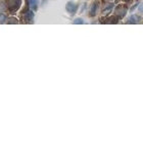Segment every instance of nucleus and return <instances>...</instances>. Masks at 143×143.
Masks as SVG:
<instances>
[]
</instances>
